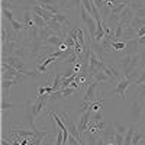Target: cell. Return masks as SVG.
Masks as SVG:
<instances>
[{"label": "cell", "instance_id": "ba28073f", "mask_svg": "<svg viewBox=\"0 0 145 145\" xmlns=\"http://www.w3.org/2000/svg\"><path fill=\"white\" fill-rule=\"evenodd\" d=\"M19 78H10V80H2V99L7 100V96L10 97V89L13 84H16Z\"/></svg>", "mask_w": 145, "mask_h": 145}, {"label": "cell", "instance_id": "44dd1931", "mask_svg": "<svg viewBox=\"0 0 145 145\" xmlns=\"http://www.w3.org/2000/svg\"><path fill=\"white\" fill-rule=\"evenodd\" d=\"M144 138H145V134H144V132L137 131L135 134H134V137H132V145H139V144L142 142Z\"/></svg>", "mask_w": 145, "mask_h": 145}, {"label": "cell", "instance_id": "cb8c5ba5", "mask_svg": "<svg viewBox=\"0 0 145 145\" xmlns=\"http://www.w3.org/2000/svg\"><path fill=\"white\" fill-rule=\"evenodd\" d=\"M125 46H126L125 41H115V42H112V50H116V51H123Z\"/></svg>", "mask_w": 145, "mask_h": 145}, {"label": "cell", "instance_id": "8d00e7d4", "mask_svg": "<svg viewBox=\"0 0 145 145\" xmlns=\"http://www.w3.org/2000/svg\"><path fill=\"white\" fill-rule=\"evenodd\" d=\"M135 13H137V16H138V18H142V19H145V7H138Z\"/></svg>", "mask_w": 145, "mask_h": 145}, {"label": "cell", "instance_id": "f546056e", "mask_svg": "<svg viewBox=\"0 0 145 145\" xmlns=\"http://www.w3.org/2000/svg\"><path fill=\"white\" fill-rule=\"evenodd\" d=\"M63 91V97H67V96H71V94H74L77 91V89L74 87H67V89H61Z\"/></svg>", "mask_w": 145, "mask_h": 145}, {"label": "cell", "instance_id": "836d02e7", "mask_svg": "<svg viewBox=\"0 0 145 145\" xmlns=\"http://www.w3.org/2000/svg\"><path fill=\"white\" fill-rule=\"evenodd\" d=\"M12 7H13V2H12V0H2V9L10 10Z\"/></svg>", "mask_w": 145, "mask_h": 145}, {"label": "cell", "instance_id": "e0dca14e", "mask_svg": "<svg viewBox=\"0 0 145 145\" xmlns=\"http://www.w3.org/2000/svg\"><path fill=\"white\" fill-rule=\"evenodd\" d=\"M61 81H63V77H61V74L58 72V70H55L54 83L51 84V86H52V89H54V91H57V90H59V89H61Z\"/></svg>", "mask_w": 145, "mask_h": 145}, {"label": "cell", "instance_id": "9c48e42d", "mask_svg": "<svg viewBox=\"0 0 145 145\" xmlns=\"http://www.w3.org/2000/svg\"><path fill=\"white\" fill-rule=\"evenodd\" d=\"M64 39H65V38H63V36H59V35L55 33V35L48 36V38L44 39L41 44H42V45H51V46H54V48H57V50H58L59 45L64 44Z\"/></svg>", "mask_w": 145, "mask_h": 145}, {"label": "cell", "instance_id": "74e56055", "mask_svg": "<svg viewBox=\"0 0 145 145\" xmlns=\"http://www.w3.org/2000/svg\"><path fill=\"white\" fill-rule=\"evenodd\" d=\"M139 145H145V138H144V139H142V142H141V144H139Z\"/></svg>", "mask_w": 145, "mask_h": 145}, {"label": "cell", "instance_id": "484cf974", "mask_svg": "<svg viewBox=\"0 0 145 145\" xmlns=\"http://www.w3.org/2000/svg\"><path fill=\"white\" fill-rule=\"evenodd\" d=\"M81 5H83V0H70V2L65 5V7H67V9H70V7L78 9V7H81Z\"/></svg>", "mask_w": 145, "mask_h": 145}, {"label": "cell", "instance_id": "d590c367", "mask_svg": "<svg viewBox=\"0 0 145 145\" xmlns=\"http://www.w3.org/2000/svg\"><path fill=\"white\" fill-rule=\"evenodd\" d=\"M91 2L96 5V7H97L99 10H102V9L106 6V2H105V0H91Z\"/></svg>", "mask_w": 145, "mask_h": 145}, {"label": "cell", "instance_id": "d6986e66", "mask_svg": "<svg viewBox=\"0 0 145 145\" xmlns=\"http://www.w3.org/2000/svg\"><path fill=\"white\" fill-rule=\"evenodd\" d=\"M80 18H81V20H83L84 23H86V25L90 22V19L93 18V16L89 13V12H87L86 9H84V6H83V5H81V7H80Z\"/></svg>", "mask_w": 145, "mask_h": 145}, {"label": "cell", "instance_id": "83f0119b", "mask_svg": "<svg viewBox=\"0 0 145 145\" xmlns=\"http://www.w3.org/2000/svg\"><path fill=\"white\" fill-rule=\"evenodd\" d=\"M2 16H3V19L9 20V23L15 19V18H13V15H12V12H10V10H7V9H2Z\"/></svg>", "mask_w": 145, "mask_h": 145}, {"label": "cell", "instance_id": "9a60e30c", "mask_svg": "<svg viewBox=\"0 0 145 145\" xmlns=\"http://www.w3.org/2000/svg\"><path fill=\"white\" fill-rule=\"evenodd\" d=\"M32 19H33V22H35V25L38 26L39 29H44V28L46 26V22H45V19H44V18H41L39 15L33 13V10H32Z\"/></svg>", "mask_w": 145, "mask_h": 145}, {"label": "cell", "instance_id": "52a82bcc", "mask_svg": "<svg viewBox=\"0 0 145 145\" xmlns=\"http://www.w3.org/2000/svg\"><path fill=\"white\" fill-rule=\"evenodd\" d=\"M134 18H135L134 10L131 9V6H126L125 10L119 15V23H122L125 28L126 26H131V22H132V19H134Z\"/></svg>", "mask_w": 145, "mask_h": 145}, {"label": "cell", "instance_id": "6da1fadb", "mask_svg": "<svg viewBox=\"0 0 145 145\" xmlns=\"http://www.w3.org/2000/svg\"><path fill=\"white\" fill-rule=\"evenodd\" d=\"M26 76L22 74L19 70H16L15 67L9 65L7 63H2V80H10V78H19L23 80Z\"/></svg>", "mask_w": 145, "mask_h": 145}, {"label": "cell", "instance_id": "e575fe53", "mask_svg": "<svg viewBox=\"0 0 145 145\" xmlns=\"http://www.w3.org/2000/svg\"><path fill=\"white\" fill-rule=\"evenodd\" d=\"M10 107H13V105H12L10 102L7 103L6 99H2V110H10Z\"/></svg>", "mask_w": 145, "mask_h": 145}, {"label": "cell", "instance_id": "30bf717a", "mask_svg": "<svg viewBox=\"0 0 145 145\" xmlns=\"http://www.w3.org/2000/svg\"><path fill=\"white\" fill-rule=\"evenodd\" d=\"M139 41L138 39H131V41H126V46L125 50L122 51L123 55H134V54H138V46H139Z\"/></svg>", "mask_w": 145, "mask_h": 145}, {"label": "cell", "instance_id": "d6a6232c", "mask_svg": "<svg viewBox=\"0 0 145 145\" xmlns=\"http://www.w3.org/2000/svg\"><path fill=\"white\" fill-rule=\"evenodd\" d=\"M135 89H137V91H138V97H144L145 96V83L144 84H139V86H135Z\"/></svg>", "mask_w": 145, "mask_h": 145}, {"label": "cell", "instance_id": "8992f818", "mask_svg": "<svg viewBox=\"0 0 145 145\" xmlns=\"http://www.w3.org/2000/svg\"><path fill=\"white\" fill-rule=\"evenodd\" d=\"M97 87H99V81H96V80H93L89 86H87V90H86V93H84V97H83V100L84 102H90V103H93L96 99V90H97Z\"/></svg>", "mask_w": 145, "mask_h": 145}, {"label": "cell", "instance_id": "277c9868", "mask_svg": "<svg viewBox=\"0 0 145 145\" xmlns=\"http://www.w3.org/2000/svg\"><path fill=\"white\" fill-rule=\"evenodd\" d=\"M134 83V80H131V78H126V77H122L119 81H118V84H116V87L112 90L113 93H116L118 96H119V99H122V100H125V90L131 86V84Z\"/></svg>", "mask_w": 145, "mask_h": 145}, {"label": "cell", "instance_id": "4316f807", "mask_svg": "<svg viewBox=\"0 0 145 145\" xmlns=\"http://www.w3.org/2000/svg\"><path fill=\"white\" fill-rule=\"evenodd\" d=\"M134 83H135V86H139V84H144V83H145V67L141 70V72H139V77H138Z\"/></svg>", "mask_w": 145, "mask_h": 145}, {"label": "cell", "instance_id": "f1b7e54d", "mask_svg": "<svg viewBox=\"0 0 145 145\" xmlns=\"http://www.w3.org/2000/svg\"><path fill=\"white\" fill-rule=\"evenodd\" d=\"M36 5H41V6H44V5H52V6H59L57 0H36Z\"/></svg>", "mask_w": 145, "mask_h": 145}, {"label": "cell", "instance_id": "5bb4252c", "mask_svg": "<svg viewBox=\"0 0 145 145\" xmlns=\"http://www.w3.org/2000/svg\"><path fill=\"white\" fill-rule=\"evenodd\" d=\"M141 113H142V107L139 100H134V103H132V118H134V120H139Z\"/></svg>", "mask_w": 145, "mask_h": 145}, {"label": "cell", "instance_id": "7402d4cb", "mask_svg": "<svg viewBox=\"0 0 145 145\" xmlns=\"http://www.w3.org/2000/svg\"><path fill=\"white\" fill-rule=\"evenodd\" d=\"M94 80H96V81H99V83H100V81H113V78H112V77H109L106 72H103V71H99L97 74L94 76Z\"/></svg>", "mask_w": 145, "mask_h": 145}, {"label": "cell", "instance_id": "d4e9b609", "mask_svg": "<svg viewBox=\"0 0 145 145\" xmlns=\"http://www.w3.org/2000/svg\"><path fill=\"white\" fill-rule=\"evenodd\" d=\"M128 129H129V128H128L126 125H123V123H118V122L115 123V131L118 132V134H122L123 137H125V134L128 132Z\"/></svg>", "mask_w": 145, "mask_h": 145}, {"label": "cell", "instance_id": "4fadbf2b", "mask_svg": "<svg viewBox=\"0 0 145 145\" xmlns=\"http://www.w3.org/2000/svg\"><path fill=\"white\" fill-rule=\"evenodd\" d=\"M137 38H138V31H135L134 28H131V26H126L123 29V33H122V38H120V39H123L126 42V41L137 39Z\"/></svg>", "mask_w": 145, "mask_h": 145}, {"label": "cell", "instance_id": "8fae6325", "mask_svg": "<svg viewBox=\"0 0 145 145\" xmlns=\"http://www.w3.org/2000/svg\"><path fill=\"white\" fill-rule=\"evenodd\" d=\"M32 10H33V13H36V15H39L41 18H44L45 22H50V20L54 19V13H51L50 10L44 9V7L39 6V5H35V6L32 7Z\"/></svg>", "mask_w": 145, "mask_h": 145}, {"label": "cell", "instance_id": "f35d334b", "mask_svg": "<svg viewBox=\"0 0 145 145\" xmlns=\"http://www.w3.org/2000/svg\"><path fill=\"white\" fill-rule=\"evenodd\" d=\"M81 145H89L87 142H84V141H81Z\"/></svg>", "mask_w": 145, "mask_h": 145}, {"label": "cell", "instance_id": "4dcf8cb0", "mask_svg": "<svg viewBox=\"0 0 145 145\" xmlns=\"http://www.w3.org/2000/svg\"><path fill=\"white\" fill-rule=\"evenodd\" d=\"M125 142V137L122 134H118V132H115V144L116 145H123Z\"/></svg>", "mask_w": 145, "mask_h": 145}, {"label": "cell", "instance_id": "5b68a950", "mask_svg": "<svg viewBox=\"0 0 145 145\" xmlns=\"http://www.w3.org/2000/svg\"><path fill=\"white\" fill-rule=\"evenodd\" d=\"M19 45H20V42H18V41H12V39L3 42V44H2V58L9 57V55H13L15 51L19 48Z\"/></svg>", "mask_w": 145, "mask_h": 145}, {"label": "cell", "instance_id": "603a6c76", "mask_svg": "<svg viewBox=\"0 0 145 145\" xmlns=\"http://www.w3.org/2000/svg\"><path fill=\"white\" fill-rule=\"evenodd\" d=\"M134 134H135L134 128L131 126V128L128 129V132L125 134V142H123V145H132V137H134Z\"/></svg>", "mask_w": 145, "mask_h": 145}, {"label": "cell", "instance_id": "1f68e13d", "mask_svg": "<svg viewBox=\"0 0 145 145\" xmlns=\"http://www.w3.org/2000/svg\"><path fill=\"white\" fill-rule=\"evenodd\" d=\"M105 118H103V115L100 113V112H96V113H91V120L93 122H102Z\"/></svg>", "mask_w": 145, "mask_h": 145}, {"label": "cell", "instance_id": "7c38bea8", "mask_svg": "<svg viewBox=\"0 0 145 145\" xmlns=\"http://www.w3.org/2000/svg\"><path fill=\"white\" fill-rule=\"evenodd\" d=\"M91 110H87V112H84L81 113V118H80V123H78V132L83 135V132L87 129V125H89V119L91 118Z\"/></svg>", "mask_w": 145, "mask_h": 145}, {"label": "cell", "instance_id": "ac0fdd59", "mask_svg": "<svg viewBox=\"0 0 145 145\" xmlns=\"http://www.w3.org/2000/svg\"><path fill=\"white\" fill-rule=\"evenodd\" d=\"M54 20H57L58 23H61L63 26H70V22H68L67 16L63 15V13H55L54 15Z\"/></svg>", "mask_w": 145, "mask_h": 145}, {"label": "cell", "instance_id": "7a4b0ae2", "mask_svg": "<svg viewBox=\"0 0 145 145\" xmlns=\"http://www.w3.org/2000/svg\"><path fill=\"white\" fill-rule=\"evenodd\" d=\"M61 119L64 120V123H65V126H67V129H68V132L71 135H74L80 142H81V134L78 132V128L74 125V122L71 120V118H70V113L67 112V110H64V112H61Z\"/></svg>", "mask_w": 145, "mask_h": 145}, {"label": "cell", "instance_id": "ffe728a7", "mask_svg": "<svg viewBox=\"0 0 145 145\" xmlns=\"http://www.w3.org/2000/svg\"><path fill=\"white\" fill-rule=\"evenodd\" d=\"M103 105H105V100H103V99H102V100L96 99L93 103H90V110H91V112H100V109L103 107Z\"/></svg>", "mask_w": 145, "mask_h": 145}, {"label": "cell", "instance_id": "3957f363", "mask_svg": "<svg viewBox=\"0 0 145 145\" xmlns=\"http://www.w3.org/2000/svg\"><path fill=\"white\" fill-rule=\"evenodd\" d=\"M2 63H7L9 65L15 67L16 70H19L22 74H25L26 70H25V59H22L19 57H15V55H9V57H5L2 58Z\"/></svg>", "mask_w": 145, "mask_h": 145}, {"label": "cell", "instance_id": "2e32d148", "mask_svg": "<svg viewBox=\"0 0 145 145\" xmlns=\"http://www.w3.org/2000/svg\"><path fill=\"white\" fill-rule=\"evenodd\" d=\"M142 26H145V19L138 18V16H135L134 19H132V22H131V28H134L135 31H138V29H141Z\"/></svg>", "mask_w": 145, "mask_h": 145}]
</instances>
